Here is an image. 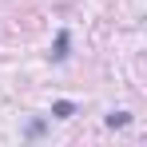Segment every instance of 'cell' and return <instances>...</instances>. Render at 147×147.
Returning <instances> with one entry per match:
<instances>
[{
    "mask_svg": "<svg viewBox=\"0 0 147 147\" xmlns=\"http://www.w3.org/2000/svg\"><path fill=\"white\" fill-rule=\"evenodd\" d=\"M52 56H56V60H64V56H68V32H60V36H56V52H52Z\"/></svg>",
    "mask_w": 147,
    "mask_h": 147,
    "instance_id": "obj_1",
    "label": "cell"
},
{
    "mask_svg": "<svg viewBox=\"0 0 147 147\" xmlns=\"http://www.w3.org/2000/svg\"><path fill=\"white\" fill-rule=\"evenodd\" d=\"M72 111H76V107H72V103H68V99H60V103H56V115H60V119H68Z\"/></svg>",
    "mask_w": 147,
    "mask_h": 147,
    "instance_id": "obj_2",
    "label": "cell"
},
{
    "mask_svg": "<svg viewBox=\"0 0 147 147\" xmlns=\"http://www.w3.org/2000/svg\"><path fill=\"white\" fill-rule=\"evenodd\" d=\"M107 123H111V127H123V123H127V111H115V115H107Z\"/></svg>",
    "mask_w": 147,
    "mask_h": 147,
    "instance_id": "obj_3",
    "label": "cell"
}]
</instances>
